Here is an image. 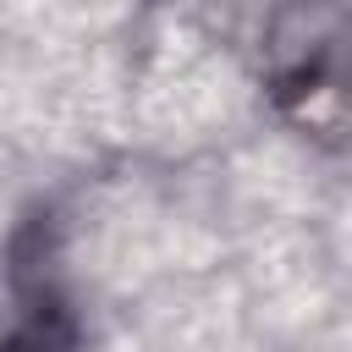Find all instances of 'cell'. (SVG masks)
I'll list each match as a JSON object with an SVG mask.
<instances>
[{
	"mask_svg": "<svg viewBox=\"0 0 352 352\" xmlns=\"http://www.w3.org/2000/svg\"><path fill=\"white\" fill-rule=\"evenodd\" d=\"M0 352H66L55 336H22V341H6Z\"/></svg>",
	"mask_w": 352,
	"mask_h": 352,
	"instance_id": "cell-1",
	"label": "cell"
}]
</instances>
